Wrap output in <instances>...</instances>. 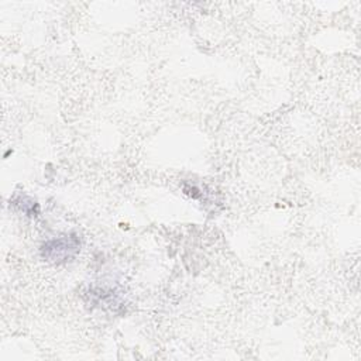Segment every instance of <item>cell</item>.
<instances>
[{
	"label": "cell",
	"instance_id": "6da1fadb",
	"mask_svg": "<svg viewBox=\"0 0 361 361\" xmlns=\"http://www.w3.org/2000/svg\"><path fill=\"white\" fill-rule=\"evenodd\" d=\"M80 250V243L75 234H66L47 241L41 247V255L51 262L71 261Z\"/></svg>",
	"mask_w": 361,
	"mask_h": 361
}]
</instances>
